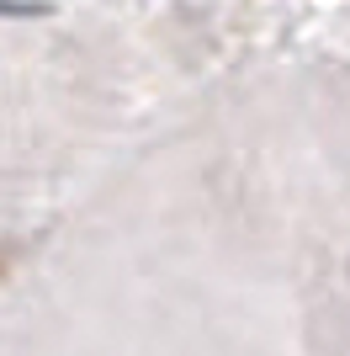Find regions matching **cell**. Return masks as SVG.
<instances>
[]
</instances>
